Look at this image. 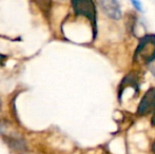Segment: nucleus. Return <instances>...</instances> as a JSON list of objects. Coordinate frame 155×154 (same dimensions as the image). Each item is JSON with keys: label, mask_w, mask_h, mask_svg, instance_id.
I'll list each match as a JSON object with an SVG mask.
<instances>
[{"label": "nucleus", "mask_w": 155, "mask_h": 154, "mask_svg": "<svg viewBox=\"0 0 155 154\" xmlns=\"http://www.w3.org/2000/svg\"><path fill=\"white\" fill-rule=\"evenodd\" d=\"M0 110H1V99H0Z\"/></svg>", "instance_id": "1a4fd4ad"}, {"label": "nucleus", "mask_w": 155, "mask_h": 154, "mask_svg": "<svg viewBox=\"0 0 155 154\" xmlns=\"http://www.w3.org/2000/svg\"><path fill=\"white\" fill-rule=\"evenodd\" d=\"M154 109H155V88H152L149 91H147V93L143 96L140 103H139L138 109H137V113L139 115H146L149 112L154 111Z\"/></svg>", "instance_id": "20e7f679"}, {"label": "nucleus", "mask_w": 155, "mask_h": 154, "mask_svg": "<svg viewBox=\"0 0 155 154\" xmlns=\"http://www.w3.org/2000/svg\"><path fill=\"white\" fill-rule=\"evenodd\" d=\"M72 5L76 15L87 17L93 23L94 35H96V8L94 2L91 0H75L72 1Z\"/></svg>", "instance_id": "7ed1b4c3"}, {"label": "nucleus", "mask_w": 155, "mask_h": 154, "mask_svg": "<svg viewBox=\"0 0 155 154\" xmlns=\"http://www.w3.org/2000/svg\"><path fill=\"white\" fill-rule=\"evenodd\" d=\"M0 133L3 135L4 139L8 142V145L11 148L15 149L17 151H25L27 149L25 142L15 131V129L10 123L5 120L0 121Z\"/></svg>", "instance_id": "f03ea898"}, {"label": "nucleus", "mask_w": 155, "mask_h": 154, "mask_svg": "<svg viewBox=\"0 0 155 154\" xmlns=\"http://www.w3.org/2000/svg\"><path fill=\"white\" fill-rule=\"evenodd\" d=\"M152 150H153V152H154V154H155V142H154L153 146H152Z\"/></svg>", "instance_id": "6e6552de"}, {"label": "nucleus", "mask_w": 155, "mask_h": 154, "mask_svg": "<svg viewBox=\"0 0 155 154\" xmlns=\"http://www.w3.org/2000/svg\"><path fill=\"white\" fill-rule=\"evenodd\" d=\"M5 56L4 55H2V54H0V64H2V61H4L5 60Z\"/></svg>", "instance_id": "0eeeda50"}, {"label": "nucleus", "mask_w": 155, "mask_h": 154, "mask_svg": "<svg viewBox=\"0 0 155 154\" xmlns=\"http://www.w3.org/2000/svg\"><path fill=\"white\" fill-rule=\"evenodd\" d=\"M135 60H143L150 64L155 59V35H146L139 41L134 55Z\"/></svg>", "instance_id": "f257e3e1"}, {"label": "nucleus", "mask_w": 155, "mask_h": 154, "mask_svg": "<svg viewBox=\"0 0 155 154\" xmlns=\"http://www.w3.org/2000/svg\"><path fill=\"white\" fill-rule=\"evenodd\" d=\"M98 4L101 6V10L108 17L114 20H119L121 18V11L119 3L115 0H104L98 1Z\"/></svg>", "instance_id": "39448f33"}, {"label": "nucleus", "mask_w": 155, "mask_h": 154, "mask_svg": "<svg viewBox=\"0 0 155 154\" xmlns=\"http://www.w3.org/2000/svg\"><path fill=\"white\" fill-rule=\"evenodd\" d=\"M131 3L133 4V5L135 6V8L138 11H143V6H141V3L139 1H135V0H132L131 1Z\"/></svg>", "instance_id": "423d86ee"}]
</instances>
